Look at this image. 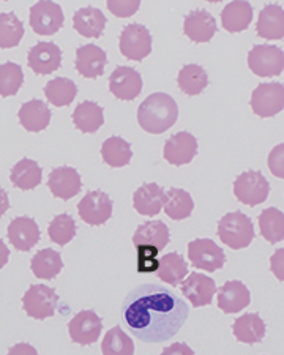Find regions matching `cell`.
<instances>
[{"mask_svg":"<svg viewBox=\"0 0 284 355\" xmlns=\"http://www.w3.org/2000/svg\"><path fill=\"white\" fill-rule=\"evenodd\" d=\"M76 221L71 215L60 214L55 215L53 221L49 223L48 236L51 242L59 246H65L76 237Z\"/></svg>","mask_w":284,"mask_h":355,"instance_id":"cell-40","label":"cell"},{"mask_svg":"<svg viewBox=\"0 0 284 355\" xmlns=\"http://www.w3.org/2000/svg\"><path fill=\"white\" fill-rule=\"evenodd\" d=\"M122 316L144 343H164L177 335L188 318V305L161 284H141L125 297Z\"/></svg>","mask_w":284,"mask_h":355,"instance_id":"cell-1","label":"cell"},{"mask_svg":"<svg viewBox=\"0 0 284 355\" xmlns=\"http://www.w3.org/2000/svg\"><path fill=\"white\" fill-rule=\"evenodd\" d=\"M136 250H138V267H136L138 273H155L160 267V259H158L160 251L153 246H136Z\"/></svg>","mask_w":284,"mask_h":355,"instance_id":"cell-42","label":"cell"},{"mask_svg":"<svg viewBox=\"0 0 284 355\" xmlns=\"http://www.w3.org/2000/svg\"><path fill=\"white\" fill-rule=\"evenodd\" d=\"M101 330H103V319L94 310L79 311L68 322V334L71 341L79 346H90L98 341Z\"/></svg>","mask_w":284,"mask_h":355,"instance_id":"cell-12","label":"cell"},{"mask_svg":"<svg viewBox=\"0 0 284 355\" xmlns=\"http://www.w3.org/2000/svg\"><path fill=\"white\" fill-rule=\"evenodd\" d=\"M170 234L169 227L160 220L142 223L133 234L134 246H153L158 251H163L169 245Z\"/></svg>","mask_w":284,"mask_h":355,"instance_id":"cell-26","label":"cell"},{"mask_svg":"<svg viewBox=\"0 0 284 355\" xmlns=\"http://www.w3.org/2000/svg\"><path fill=\"white\" fill-rule=\"evenodd\" d=\"M248 68L259 78H275L284 71V53L274 44H258L248 53Z\"/></svg>","mask_w":284,"mask_h":355,"instance_id":"cell-5","label":"cell"},{"mask_svg":"<svg viewBox=\"0 0 284 355\" xmlns=\"http://www.w3.org/2000/svg\"><path fill=\"white\" fill-rule=\"evenodd\" d=\"M197 153V141L188 131H179L169 137L163 148V157L169 164L184 166L193 162Z\"/></svg>","mask_w":284,"mask_h":355,"instance_id":"cell-14","label":"cell"},{"mask_svg":"<svg viewBox=\"0 0 284 355\" xmlns=\"http://www.w3.org/2000/svg\"><path fill=\"white\" fill-rule=\"evenodd\" d=\"M112 210L114 204L111 198L101 190L89 191L78 204L79 216L90 226H101L109 221Z\"/></svg>","mask_w":284,"mask_h":355,"instance_id":"cell-11","label":"cell"},{"mask_svg":"<svg viewBox=\"0 0 284 355\" xmlns=\"http://www.w3.org/2000/svg\"><path fill=\"white\" fill-rule=\"evenodd\" d=\"M260 236L265 242L275 245L284 240V214L275 207H269L260 211L259 215Z\"/></svg>","mask_w":284,"mask_h":355,"instance_id":"cell-37","label":"cell"},{"mask_svg":"<svg viewBox=\"0 0 284 355\" xmlns=\"http://www.w3.org/2000/svg\"><path fill=\"white\" fill-rule=\"evenodd\" d=\"M44 96L55 107L70 106L78 95L76 84L68 78H54L44 85Z\"/></svg>","mask_w":284,"mask_h":355,"instance_id":"cell-35","label":"cell"},{"mask_svg":"<svg viewBox=\"0 0 284 355\" xmlns=\"http://www.w3.org/2000/svg\"><path fill=\"white\" fill-rule=\"evenodd\" d=\"M180 292L190 300L193 308H201L212 303L217 292V284H215V279L207 275L193 272L180 283Z\"/></svg>","mask_w":284,"mask_h":355,"instance_id":"cell-13","label":"cell"},{"mask_svg":"<svg viewBox=\"0 0 284 355\" xmlns=\"http://www.w3.org/2000/svg\"><path fill=\"white\" fill-rule=\"evenodd\" d=\"M30 268L33 275L39 279H54L64 268V261H62L60 253H57L55 250L44 248L32 257Z\"/></svg>","mask_w":284,"mask_h":355,"instance_id":"cell-33","label":"cell"},{"mask_svg":"<svg viewBox=\"0 0 284 355\" xmlns=\"http://www.w3.org/2000/svg\"><path fill=\"white\" fill-rule=\"evenodd\" d=\"M118 48L123 57L141 62L152 53V33L145 26L133 22L123 27L118 38Z\"/></svg>","mask_w":284,"mask_h":355,"instance_id":"cell-7","label":"cell"},{"mask_svg":"<svg viewBox=\"0 0 284 355\" xmlns=\"http://www.w3.org/2000/svg\"><path fill=\"white\" fill-rule=\"evenodd\" d=\"M251 303V295L245 284L237 279L226 282L218 289V308L226 314H236Z\"/></svg>","mask_w":284,"mask_h":355,"instance_id":"cell-21","label":"cell"},{"mask_svg":"<svg viewBox=\"0 0 284 355\" xmlns=\"http://www.w3.org/2000/svg\"><path fill=\"white\" fill-rule=\"evenodd\" d=\"M7 237L16 250L27 253L39 242L42 231H39L37 221L30 216H18L8 225Z\"/></svg>","mask_w":284,"mask_h":355,"instance_id":"cell-18","label":"cell"},{"mask_svg":"<svg viewBox=\"0 0 284 355\" xmlns=\"http://www.w3.org/2000/svg\"><path fill=\"white\" fill-rule=\"evenodd\" d=\"M256 33L264 40H283L284 38V10L281 5L269 3L260 10Z\"/></svg>","mask_w":284,"mask_h":355,"instance_id":"cell-22","label":"cell"},{"mask_svg":"<svg viewBox=\"0 0 284 355\" xmlns=\"http://www.w3.org/2000/svg\"><path fill=\"white\" fill-rule=\"evenodd\" d=\"M8 209H10L8 194H7V191L0 188V216H3L5 214H7Z\"/></svg>","mask_w":284,"mask_h":355,"instance_id":"cell-49","label":"cell"},{"mask_svg":"<svg viewBox=\"0 0 284 355\" xmlns=\"http://www.w3.org/2000/svg\"><path fill=\"white\" fill-rule=\"evenodd\" d=\"M106 16L103 11L95 7L79 8L73 15V27L75 31L85 38H100L105 33Z\"/></svg>","mask_w":284,"mask_h":355,"instance_id":"cell-25","label":"cell"},{"mask_svg":"<svg viewBox=\"0 0 284 355\" xmlns=\"http://www.w3.org/2000/svg\"><path fill=\"white\" fill-rule=\"evenodd\" d=\"M177 84L185 95L195 96L202 94L208 85V74L201 65H185L179 71Z\"/></svg>","mask_w":284,"mask_h":355,"instance_id":"cell-36","label":"cell"},{"mask_svg":"<svg viewBox=\"0 0 284 355\" xmlns=\"http://www.w3.org/2000/svg\"><path fill=\"white\" fill-rule=\"evenodd\" d=\"M43 169L37 162L28 158H22L21 162L13 166L10 173V180L13 187L19 188L22 191L35 190V188L42 183Z\"/></svg>","mask_w":284,"mask_h":355,"instance_id":"cell-31","label":"cell"},{"mask_svg":"<svg viewBox=\"0 0 284 355\" xmlns=\"http://www.w3.org/2000/svg\"><path fill=\"white\" fill-rule=\"evenodd\" d=\"M51 110L46 103L42 100H30L21 106L18 112L19 123L22 128H26L30 133H39L46 130L51 122Z\"/></svg>","mask_w":284,"mask_h":355,"instance_id":"cell-27","label":"cell"},{"mask_svg":"<svg viewBox=\"0 0 284 355\" xmlns=\"http://www.w3.org/2000/svg\"><path fill=\"white\" fill-rule=\"evenodd\" d=\"M253 21V5L249 2H231L221 11V26L231 33L247 31Z\"/></svg>","mask_w":284,"mask_h":355,"instance_id":"cell-29","label":"cell"},{"mask_svg":"<svg viewBox=\"0 0 284 355\" xmlns=\"http://www.w3.org/2000/svg\"><path fill=\"white\" fill-rule=\"evenodd\" d=\"M103 355H134V343L125 331L116 325L106 331L101 341Z\"/></svg>","mask_w":284,"mask_h":355,"instance_id":"cell-39","label":"cell"},{"mask_svg":"<svg viewBox=\"0 0 284 355\" xmlns=\"http://www.w3.org/2000/svg\"><path fill=\"white\" fill-rule=\"evenodd\" d=\"M155 275L163 283L175 288L188 275V266L179 253H169L160 257V267H158Z\"/></svg>","mask_w":284,"mask_h":355,"instance_id":"cell-34","label":"cell"},{"mask_svg":"<svg viewBox=\"0 0 284 355\" xmlns=\"http://www.w3.org/2000/svg\"><path fill=\"white\" fill-rule=\"evenodd\" d=\"M73 123L81 133H96L105 123V111L98 103L82 101L73 111Z\"/></svg>","mask_w":284,"mask_h":355,"instance_id":"cell-28","label":"cell"},{"mask_svg":"<svg viewBox=\"0 0 284 355\" xmlns=\"http://www.w3.org/2000/svg\"><path fill=\"white\" fill-rule=\"evenodd\" d=\"M109 90L118 100L132 101L142 92V78L132 67H117L109 76Z\"/></svg>","mask_w":284,"mask_h":355,"instance_id":"cell-16","label":"cell"},{"mask_svg":"<svg viewBox=\"0 0 284 355\" xmlns=\"http://www.w3.org/2000/svg\"><path fill=\"white\" fill-rule=\"evenodd\" d=\"M64 21L65 16L59 3L43 0V2L32 5L28 22H30L32 31L38 33V35H54L64 26Z\"/></svg>","mask_w":284,"mask_h":355,"instance_id":"cell-10","label":"cell"},{"mask_svg":"<svg viewBox=\"0 0 284 355\" xmlns=\"http://www.w3.org/2000/svg\"><path fill=\"white\" fill-rule=\"evenodd\" d=\"M139 0H130V2H122V0H109L107 2V10L117 16V18H130L136 11L139 10Z\"/></svg>","mask_w":284,"mask_h":355,"instance_id":"cell-43","label":"cell"},{"mask_svg":"<svg viewBox=\"0 0 284 355\" xmlns=\"http://www.w3.org/2000/svg\"><path fill=\"white\" fill-rule=\"evenodd\" d=\"M270 183L260 171H245L234 182V194L240 204L254 205L263 204L269 198Z\"/></svg>","mask_w":284,"mask_h":355,"instance_id":"cell-4","label":"cell"},{"mask_svg":"<svg viewBox=\"0 0 284 355\" xmlns=\"http://www.w3.org/2000/svg\"><path fill=\"white\" fill-rule=\"evenodd\" d=\"M48 188L53 193V196L57 199L70 200L81 191L82 182L75 168L70 166H59L51 171L48 179Z\"/></svg>","mask_w":284,"mask_h":355,"instance_id":"cell-17","label":"cell"},{"mask_svg":"<svg viewBox=\"0 0 284 355\" xmlns=\"http://www.w3.org/2000/svg\"><path fill=\"white\" fill-rule=\"evenodd\" d=\"M24 37V22L13 11L0 13V48H16Z\"/></svg>","mask_w":284,"mask_h":355,"instance_id":"cell-38","label":"cell"},{"mask_svg":"<svg viewBox=\"0 0 284 355\" xmlns=\"http://www.w3.org/2000/svg\"><path fill=\"white\" fill-rule=\"evenodd\" d=\"M163 207L172 221H181L190 218L195 209V202L188 191L181 190V188H169L163 196Z\"/></svg>","mask_w":284,"mask_h":355,"instance_id":"cell-30","label":"cell"},{"mask_svg":"<svg viewBox=\"0 0 284 355\" xmlns=\"http://www.w3.org/2000/svg\"><path fill=\"white\" fill-rule=\"evenodd\" d=\"M251 110L256 116L274 117L284 110V85L280 83L259 84L251 94Z\"/></svg>","mask_w":284,"mask_h":355,"instance_id":"cell-9","label":"cell"},{"mask_svg":"<svg viewBox=\"0 0 284 355\" xmlns=\"http://www.w3.org/2000/svg\"><path fill=\"white\" fill-rule=\"evenodd\" d=\"M270 270L278 282H284V248L276 250L270 256Z\"/></svg>","mask_w":284,"mask_h":355,"instance_id":"cell-45","label":"cell"},{"mask_svg":"<svg viewBox=\"0 0 284 355\" xmlns=\"http://www.w3.org/2000/svg\"><path fill=\"white\" fill-rule=\"evenodd\" d=\"M179 119V106L168 94H152L138 107L139 127L150 135H161Z\"/></svg>","mask_w":284,"mask_h":355,"instance_id":"cell-2","label":"cell"},{"mask_svg":"<svg viewBox=\"0 0 284 355\" xmlns=\"http://www.w3.org/2000/svg\"><path fill=\"white\" fill-rule=\"evenodd\" d=\"M217 234L221 242L229 246L231 250L248 248L256 237L253 220L242 214L240 210L226 214L218 221Z\"/></svg>","mask_w":284,"mask_h":355,"instance_id":"cell-3","label":"cell"},{"mask_svg":"<svg viewBox=\"0 0 284 355\" xmlns=\"http://www.w3.org/2000/svg\"><path fill=\"white\" fill-rule=\"evenodd\" d=\"M160 355H195V351L186 343H174L164 347Z\"/></svg>","mask_w":284,"mask_h":355,"instance_id":"cell-46","label":"cell"},{"mask_svg":"<svg viewBox=\"0 0 284 355\" xmlns=\"http://www.w3.org/2000/svg\"><path fill=\"white\" fill-rule=\"evenodd\" d=\"M59 303V295L55 289L46 284H32L22 297V308L28 318L44 320L53 318Z\"/></svg>","mask_w":284,"mask_h":355,"instance_id":"cell-6","label":"cell"},{"mask_svg":"<svg viewBox=\"0 0 284 355\" xmlns=\"http://www.w3.org/2000/svg\"><path fill=\"white\" fill-rule=\"evenodd\" d=\"M8 259H10V248L2 239H0V268H3L5 266L8 264Z\"/></svg>","mask_w":284,"mask_h":355,"instance_id":"cell-48","label":"cell"},{"mask_svg":"<svg viewBox=\"0 0 284 355\" xmlns=\"http://www.w3.org/2000/svg\"><path fill=\"white\" fill-rule=\"evenodd\" d=\"M24 84V71L15 62L0 65V96H15Z\"/></svg>","mask_w":284,"mask_h":355,"instance_id":"cell-41","label":"cell"},{"mask_svg":"<svg viewBox=\"0 0 284 355\" xmlns=\"http://www.w3.org/2000/svg\"><path fill=\"white\" fill-rule=\"evenodd\" d=\"M107 65V55L100 46L96 44H84L76 51L75 67L76 71L82 78L96 79L103 76L105 68Z\"/></svg>","mask_w":284,"mask_h":355,"instance_id":"cell-19","label":"cell"},{"mask_svg":"<svg viewBox=\"0 0 284 355\" xmlns=\"http://www.w3.org/2000/svg\"><path fill=\"white\" fill-rule=\"evenodd\" d=\"M27 64L35 74H51L62 65V51L55 43L39 42L28 51Z\"/></svg>","mask_w":284,"mask_h":355,"instance_id":"cell-15","label":"cell"},{"mask_svg":"<svg viewBox=\"0 0 284 355\" xmlns=\"http://www.w3.org/2000/svg\"><path fill=\"white\" fill-rule=\"evenodd\" d=\"M164 191L158 183H142L133 194V207L142 216H157L163 209Z\"/></svg>","mask_w":284,"mask_h":355,"instance_id":"cell-23","label":"cell"},{"mask_svg":"<svg viewBox=\"0 0 284 355\" xmlns=\"http://www.w3.org/2000/svg\"><path fill=\"white\" fill-rule=\"evenodd\" d=\"M132 144L121 136H111L101 146V158L111 168H123L132 162Z\"/></svg>","mask_w":284,"mask_h":355,"instance_id":"cell-32","label":"cell"},{"mask_svg":"<svg viewBox=\"0 0 284 355\" xmlns=\"http://www.w3.org/2000/svg\"><path fill=\"white\" fill-rule=\"evenodd\" d=\"M7 355H38V351L28 343H18L8 349Z\"/></svg>","mask_w":284,"mask_h":355,"instance_id":"cell-47","label":"cell"},{"mask_svg":"<svg viewBox=\"0 0 284 355\" xmlns=\"http://www.w3.org/2000/svg\"><path fill=\"white\" fill-rule=\"evenodd\" d=\"M269 169L278 179H284V142L278 144L269 153Z\"/></svg>","mask_w":284,"mask_h":355,"instance_id":"cell-44","label":"cell"},{"mask_svg":"<svg viewBox=\"0 0 284 355\" xmlns=\"http://www.w3.org/2000/svg\"><path fill=\"white\" fill-rule=\"evenodd\" d=\"M188 257L193 267L201 268L207 273L221 270L226 264L223 248L210 239H196L188 243Z\"/></svg>","mask_w":284,"mask_h":355,"instance_id":"cell-8","label":"cell"},{"mask_svg":"<svg viewBox=\"0 0 284 355\" xmlns=\"http://www.w3.org/2000/svg\"><path fill=\"white\" fill-rule=\"evenodd\" d=\"M267 325L258 313H245L232 324V334L236 340L245 345H258L264 340Z\"/></svg>","mask_w":284,"mask_h":355,"instance_id":"cell-24","label":"cell"},{"mask_svg":"<svg viewBox=\"0 0 284 355\" xmlns=\"http://www.w3.org/2000/svg\"><path fill=\"white\" fill-rule=\"evenodd\" d=\"M217 31V21L207 10H195L185 16L184 32L191 42L208 43Z\"/></svg>","mask_w":284,"mask_h":355,"instance_id":"cell-20","label":"cell"}]
</instances>
